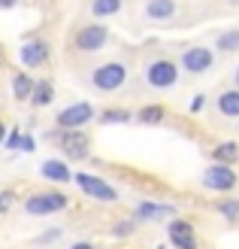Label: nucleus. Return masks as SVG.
<instances>
[{
    "instance_id": "412c9836",
    "label": "nucleus",
    "mask_w": 239,
    "mask_h": 249,
    "mask_svg": "<svg viewBox=\"0 0 239 249\" xmlns=\"http://www.w3.org/2000/svg\"><path fill=\"white\" fill-rule=\"evenodd\" d=\"M160 116H163L160 107H145L143 113H140V122H160Z\"/></svg>"
},
{
    "instance_id": "4468645a",
    "label": "nucleus",
    "mask_w": 239,
    "mask_h": 249,
    "mask_svg": "<svg viewBox=\"0 0 239 249\" xmlns=\"http://www.w3.org/2000/svg\"><path fill=\"white\" fill-rule=\"evenodd\" d=\"M40 170H43V177L55 179V182H70V179H73V177H70V167L64 164V161H46Z\"/></svg>"
},
{
    "instance_id": "a211bd4d",
    "label": "nucleus",
    "mask_w": 239,
    "mask_h": 249,
    "mask_svg": "<svg viewBox=\"0 0 239 249\" xmlns=\"http://www.w3.org/2000/svg\"><path fill=\"white\" fill-rule=\"evenodd\" d=\"M236 158H239V146L236 143H218L215 146V161L218 164H230Z\"/></svg>"
},
{
    "instance_id": "5701e85b",
    "label": "nucleus",
    "mask_w": 239,
    "mask_h": 249,
    "mask_svg": "<svg viewBox=\"0 0 239 249\" xmlns=\"http://www.w3.org/2000/svg\"><path fill=\"white\" fill-rule=\"evenodd\" d=\"M130 116L124 113V109H109V113H103V122H127Z\"/></svg>"
},
{
    "instance_id": "bb28decb",
    "label": "nucleus",
    "mask_w": 239,
    "mask_h": 249,
    "mask_svg": "<svg viewBox=\"0 0 239 249\" xmlns=\"http://www.w3.org/2000/svg\"><path fill=\"white\" fill-rule=\"evenodd\" d=\"M115 234H130V222H124V225L115 228Z\"/></svg>"
},
{
    "instance_id": "c756f323",
    "label": "nucleus",
    "mask_w": 239,
    "mask_h": 249,
    "mask_svg": "<svg viewBox=\"0 0 239 249\" xmlns=\"http://www.w3.org/2000/svg\"><path fill=\"white\" fill-rule=\"evenodd\" d=\"M236 85H239V70H236Z\"/></svg>"
},
{
    "instance_id": "9b49d317",
    "label": "nucleus",
    "mask_w": 239,
    "mask_h": 249,
    "mask_svg": "<svg viewBox=\"0 0 239 249\" xmlns=\"http://www.w3.org/2000/svg\"><path fill=\"white\" fill-rule=\"evenodd\" d=\"M46 58H48V43H43V40H28V43L21 46V64L24 67H40Z\"/></svg>"
},
{
    "instance_id": "1a4fd4ad",
    "label": "nucleus",
    "mask_w": 239,
    "mask_h": 249,
    "mask_svg": "<svg viewBox=\"0 0 239 249\" xmlns=\"http://www.w3.org/2000/svg\"><path fill=\"white\" fill-rule=\"evenodd\" d=\"M58 143L70 158H88V137L82 131H64Z\"/></svg>"
},
{
    "instance_id": "9d476101",
    "label": "nucleus",
    "mask_w": 239,
    "mask_h": 249,
    "mask_svg": "<svg viewBox=\"0 0 239 249\" xmlns=\"http://www.w3.org/2000/svg\"><path fill=\"white\" fill-rule=\"evenodd\" d=\"M170 240L179 246V249H197V237H194V228L188 225V222H182V219H175V222H170Z\"/></svg>"
},
{
    "instance_id": "393cba45",
    "label": "nucleus",
    "mask_w": 239,
    "mask_h": 249,
    "mask_svg": "<svg viewBox=\"0 0 239 249\" xmlns=\"http://www.w3.org/2000/svg\"><path fill=\"white\" fill-rule=\"evenodd\" d=\"M21 149H24V152H31V149H33V140H31V137H21Z\"/></svg>"
},
{
    "instance_id": "c85d7f7f",
    "label": "nucleus",
    "mask_w": 239,
    "mask_h": 249,
    "mask_svg": "<svg viewBox=\"0 0 239 249\" xmlns=\"http://www.w3.org/2000/svg\"><path fill=\"white\" fill-rule=\"evenodd\" d=\"M73 249H94V246H91V243H76Z\"/></svg>"
},
{
    "instance_id": "a878e982",
    "label": "nucleus",
    "mask_w": 239,
    "mask_h": 249,
    "mask_svg": "<svg viewBox=\"0 0 239 249\" xmlns=\"http://www.w3.org/2000/svg\"><path fill=\"white\" fill-rule=\"evenodd\" d=\"M191 109H194V113H197V109H203V94H200V97H194V104H191Z\"/></svg>"
},
{
    "instance_id": "6e6552de",
    "label": "nucleus",
    "mask_w": 239,
    "mask_h": 249,
    "mask_svg": "<svg viewBox=\"0 0 239 249\" xmlns=\"http://www.w3.org/2000/svg\"><path fill=\"white\" fill-rule=\"evenodd\" d=\"M206 185L209 189H218V192H227V189H233L236 185V173L227 167V164H215V167H209L206 170Z\"/></svg>"
},
{
    "instance_id": "7ed1b4c3",
    "label": "nucleus",
    "mask_w": 239,
    "mask_h": 249,
    "mask_svg": "<svg viewBox=\"0 0 239 249\" xmlns=\"http://www.w3.org/2000/svg\"><path fill=\"white\" fill-rule=\"evenodd\" d=\"M67 207V197L61 192H43V195H33L28 197V204H24V210L33 216H46V213H58V210Z\"/></svg>"
},
{
    "instance_id": "20e7f679",
    "label": "nucleus",
    "mask_w": 239,
    "mask_h": 249,
    "mask_svg": "<svg viewBox=\"0 0 239 249\" xmlns=\"http://www.w3.org/2000/svg\"><path fill=\"white\" fill-rule=\"evenodd\" d=\"M91 116H94L91 104H73V107H67V109L58 113V124L67 128V131H76V128H82L85 122H91Z\"/></svg>"
},
{
    "instance_id": "423d86ee",
    "label": "nucleus",
    "mask_w": 239,
    "mask_h": 249,
    "mask_svg": "<svg viewBox=\"0 0 239 249\" xmlns=\"http://www.w3.org/2000/svg\"><path fill=\"white\" fill-rule=\"evenodd\" d=\"M79 182V189L82 192H88L91 197H97V201H115V189H112V185H106L103 179H97V177H91V173H76V177H73Z\"/></svg>"
},
{
    "instance_id": "6ab92c4d",
    "label": "nucleus",
    "mask_w": 239,
    "mask_h": 249,
    "mask_svg": "<svg viewBox=\"0 0 239 249\" xmlns=\"http://www.w3.org/2000/svg\"><path fill=\"white\" fill-rule=\"evenodd\" d=\"M239 49V31H227L218 36V52H233Z\"/></svg>"
},
{
    "instance_id": "39448f33",
    "label": "nucleus",
    "mask_w": 239,
    "mask_h": 249,
    "mask_svg": "<svg viewBox=\"0 0 239 249\" xmlns=\"http://www.w3.org/2000/svg\"><path fill=\"white\" fill-rule=\"evenodd\" d=\"M109 40V31L100 28V24H88V28H82L76 34V49H82V52H97V49H103Z\"/></svg>"
},
{
    "instance_id": "dca6fc26",
    "label": "nucleus",
    "mask_w": 239,
    "mask_h": 249,
    "mask_svg": "<svg viewBox=\"0 0 239 249\" xmlns=\"http://www.w3.org/2000/svg\"><path fill=\"white\" fill-rule=\"evenodd\" d=\"M52 97H55V89H52V82L43 79V82H36V91H33V107H48L52 104Z\"/></svg>"
},
{
    "instance_id": "aec40b11",
    "label": "nucleus",
    "mask_w": 239,
    "mask_h": 249,
    "mask_svg": "<svg viewBox=\"0 0 239 249\" xmlns=\"http://www.w3.org/2000/svg\"><path fill=\"white\" fill-rule=\"evenodd\" d=\"M160 213H167V207H155V204H140V210H136V216L140 219H155Z\"/></svg>"
},
{
    "instance_id": "cd10ccee",
    "label": "nucleus",
    "mask_w": 239,
    "mask_h": 249,
    "mask_svg": "<svg viewBox=\"0 0 239 249\" xmlns=\"http://www.w3.org/2000/svg\"><path fill=\"white\" fill-rule=\"evenodd\" d=\"M0 6H3V9H12V6H16V0H0Z\"/></svg>"
},
{
    "instance_id": "f8f14e48",
    "label": "nucleus",
    "mask_w": 239,
    "mask_h": 249,
    "mask_svg": "<svg viewBox=\"0 0 239 249\" xmlns=\"http://www.w3.org/2000/svg\"><path fill=\"white\" fill-rule=\"evenodd\" d=\"M173 12H175L173 0H148L145 3V16L152 21H167V18H173Z\"/></svg>"
},
{
    "instance_id": "2eb2a0df",
    "label": "nucleus",
    "mask_w": 239,
    "mask_h": 249,
    "mask_svg": "<svg viewBox=\"0 0 239 249\" xmlns=\"http://www.w3.org/2000/svg\"><path fill=\"white\" fill-rule=\"evenodd\" d=\"M218 109H221L224 116H230V119H239V89L224 91V94L218 97Z\"/></svg>"
},
{
    "instance_id": "b1692460",
    "label": "nucleus",
    "mask_w": 239,
    "mask_h": 249,
    "mask_svg": "<svg viewBox=\"0 0 239 249\" xmlns=\"http://www.w3.org/2000/svg\"><path fill=\"white\" fill-rule=\"evenodd\" d=\"M16 146H21V137L12 131V134H9V140H6V149H16Z\"/></svg>"
},
{
    "instance_id": "0eeeda50",
    "label": "nucleus",
    "mask_w": 239,
    "mask_h": 249,
    "mask_svg": "<svg viewBox=\"0 0 239 249\" xmlns=\"http://www.w3.org/2000/svg\"><path fill=\"white\" fill-rule=\"evenodd\" d=\"M212 52L209 49H203V46H194V49H188V52L182 55V67L188 70V73H206L209 67H212Z\"/></svg>"
},
{
    "instance_id": "f3484780",
    "label": "nucleus",
    "mask_w": 239,
    "mask_h": 249,
    "mask_svg": "<svg viewBox=\"0 0 239 249\" xmlns=\"http://www.w3.org/2000/svg\"><path fill=\"white\" fill-rule=\"evenodd\" d=\"M121 9V0H91V12L100 18H106V16H115V12Z\"/></svg>"
},
{
    "instance_id": "4be33fe9",
    "label": "nucleus",
    "mask_w": 239,
    "mask_h": 249,
    "mask_svg": "<svg viewBox=\"0 0 239 249\" xmlns=\"http://www.w3.org/2000/svg\"><path fill=\"white\" fill-rule=\"evenodd\" d=\"M218 207H221V213L227 216V219H236V216H239V204H236V201H224V204H218Z\"/></svg>"
},
{
    "instance_id": "f03ea898",
    "label": "nucleus",
    "mask_w": 239,
    "mask_h": 249,
    "mask_svg": "<svg viewBox=\"0 0 239 249\" xmlns=\"http://www.w3.org/2000/svg\"><path fill=\"white\" fill-rule=\"evenodd\" d=\"M145 79H148V85H155V89H170V85H175V79H179V67H175L170 58H158V61L148 64Z\"/></svg>"
},
{
    "instance_id": "ddd939ff",
    "label": "nucleus",
    "mask_w": 239,
    "mask_h": 249,
    "mask_svg": "<svg viewBox=\"0 0 239 249\" xmlns=\"http://www.w3.org/2000/svg\"><path fill=\"white\" fill-rule=\"evenodd\" d=\"M33 91H36V82L31 76H24V73L12 76V94H16V101H28V97H33Z\"/></svg>"
},
{
    "instance_id": "f257e3e1",
    "label": "nucleus",
    "mask_w": 239,
    "mask_h": 249,
    "mask_svg": "<svg viewBox=\"0 0 239 249\" xmlns=\"http://www.w3.org/2000/svg\"><path fill=\"white\" fill-rule=\"evenodd\" d=\"M94 89L100 91H115L124 85V79H127V70H124V64H118V61H109V64L97 67L94 70Z\"/></svg>"
}]
</instances>
